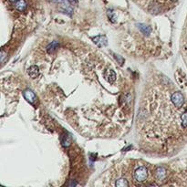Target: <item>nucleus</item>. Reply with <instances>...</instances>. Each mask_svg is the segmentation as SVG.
Wrapping results in <instances>:
<instances>
[{
    "label": "nucleus",
    "mask_w": 187,
    "mask_h": 187,
    "mask_svg": "<svg viewBox=\"0 0 187 187\" xmlns=\"http://www.w3.org/2000/svg\"><path fill=\"white\" fill-rule=\"evenodd\" d=\"M147 176H148V171H147L146 167H144V166L139 167L134 172V179L139 182H144L147 179Z\"/></svg>",
    "instance_id": "obj_1"
},
{
    "label": "nucleus",
    "mask_w": 187,
    "mask_h": 187,
    "mask_svg": "<svg viewBox=\"0 0 187 187\" xmlns=\"http://www.w3.org/2000/svg\"><path fill=\"white\" fill-rule=\"evenodd\" d=\"M172 102L175 105V107H182V104L184 103V98L181 92H174L171 96Z\"/></svg>",
    "instance_id": "obj_2"
},
{
    "label": "nucleus",
    "mask_w": 187,
    "mask_h": 187,
    "mask_svg": "<svg viewBox=\"0 0 187 187\" xmlns=\"http://www.w3.org/2000/svg\"><path fill=\"white\" fill-rule=\"evenodd\" d=\"M24 97L25 99L31 104H34L37 101V96L35 93L31 89H26L24 91Z\"/></svg>",
    "instance_id": "obj_3"
},
{
    "label": "nucleus",
    "mask_w": 187,
    "mask_h": 187,
    "mask_svg": "<svg viewBox=\"0 0 187 187\" xmlns=\"http://www.w3.org/2000/svg\"><path fill=\"white\" fill-rule=\"evenodd\" d=\"M92 40H93V42H94V43H95L97 46H99V47H104V46H106V45L108 44V39H107V38H106L105 36H101V35L97 36V37H95V38H93Z\"/></svg>",
    "instance_id": "obj_4"
},
{
    "label": "nucleus",
    "mask_w": 187,
    "mask_h": 187,
    "mask_svg": "<svg viewBox=\"0 0 187 187\" xmlns=\"http://www.w3.org/2000/svg\"><path fill=\"white\" fill-rule=\"evenodd\" d=\"M103 76L109 83H113L116 79V73L112 70H105L104 73H103Z\"/></svg>",
    "instance_id": "obj_5"
},
{
    "label": "nucleus",
    "mask_w": 187,
    "mask_h": 187,
    "mask_svg": "<svg viewBox=\"0 0 187 187\" xmlns=\"http://www.w3.org/2000/svg\"><path fill=\"white\" fill-rule=\"evenodd\" d=\"M166 175H167V171L164 167H158L156 171H155V176H156V178L160 181L164 180Z\"/></svg>",
    "instance_id": "obj_6"
},
{
    "label": "nucleus",
    "mask_w": 187,
    "mask_h": 187,
    "mask_svg": "<svg viewBox=\"0 0 187 187\" xmlns=\"http://www.w3.org/2000/svg\"><path fill=\"white\" fill-rule=\"evenodd\" d=\"M28 75L32 78V79H36L39 75V70L38 66H31L28 69Z\"/></svg>",
    "instance_id": "obj_7"
},
{
    "label": "nucleus",
    "mask_w": 187,
    "mask_h": 187,
    "mask_svg": "<svg viewBox=\"0 0 187 187\" xmlns=\"http://www.w3.org/2000/svg\"><path fill=\"white\" fill-rule=\"evenodd\" d=\"M26 7H27V4L25 0H18L16 4V8L20 11V12H23L26 9Z\"/></svg>",
    "instance_id": "obj_8"
},
{
    "label": "nucleus",
    "mask_w": 187,
    "mask_h": 187,
    "mask_svg": "<svg viewBox=\"0 0 187 187\" xmlns=\"http://www.w3.org/2000/svg\"><path fill=\"white\" fill-rule=\"evenodd\" d=\"M115 185L117 187H128L129 186V182L125 178H120L116 181Z\"/></svg>",
    "instance_id": "obj_9"
},
{
    "label": "nucleus",
    "mask_w": 187,
    "mask_h": 187,
    "mask_svg": "<svg viewBox=\"0 0 187 187\" xmlns=\"http://www.w3.org/2000/svg\"><path fill=\"white\" fill-rule=\"evenodd\" d=\"M138 27L140 28V30L142 31V32L145 35H149L151 32V28L146 25H143V24H139L138 25Z\"/></svg>",
    "instance_id": "obj_10"
},
{
    "label": "nucleus",
    "mask_w": 187,
    "mask_h": 187,
    "mask_svg": "<svg viewBox=\"0 0 187 187\" xmlns=\"http://www.w3.org/2000/svg\"><path fill=\"white\" fill-rule=\"evenodd\" d=\"M59 46V43L58 41H53L51 44H49L48 47H47V51L48 53H52L56 50V48H58V47Z\"/></svg>",
    "instance_id": "obj_11"
},
{
    "label": "nucleus",
    "mask_w": 187,
    "mask_h": 187,
    "mask_svg": "<svg viewBox=\"0 0 187 187\" xmlns=\"http://www.w3.org/2000/svg\"><path fill=\"white\" fill-rule=\"evenodd\" d=\"M181 120H182V126L183 128H186L187 127V111H185L182 114Z\"/></svg>",
    "instance_id": "obj_12"
},
{
    "label": "nucleus",
    "mask_w": 187,
    "mask_h": 187,
    "mask_svg": "<svg viewBox=\"0 0 187 187\" xmlns=\"http://www.w3.org/2000/svg\"><path fill=\"white\" fill-rule=\"evenodd\" d=\"M70 136H68V135H65L64 137H63V139H62V144H63V146L64 147H68V146H70Z\"/></svg>",
    "instance_id": "obj_13"
},
{
    "label": "nucleus",
    "mask_w": 187,
    "mask_h": 187,
    "mask_svg": "<svg viewBox=\"0 0 187 187\" xmlns=\"http://www.w3.org/2000/svg\"><path fill=\"white\" fill-rule=\"evenodd\" d=\"M108 16H109L110 19L111 20V22H115V19H116V17H115V13H114L111 9L108 11Z\"/></svg>",
    "instance_id": "obj_14"
},
{
    "label": "nucleus",
    "mask_w": 187,
    "mask_h": 187,
    "mask_svg": "<svg viewBox=\"0 0 187 187\" xmlns=\"http://www.w3.org/2000/svg\"><path fill=\"white\" fill-rule=\"evenodd\" d=\"M7 53L5 52V51H1V62H4V60H5V58L7 57Z\"/></svg>",
    "instance_id": "obj_15"
},
{
    "label": "nucleus",
    "mask_w": 187,
    "mask_h": 187,
    "mask_svg": "<svg viewBox=\"0 0 187 187\" xmlns=\"http://www.w3.org/2000/svg\"><path fill=\"white\" fill-rule=\"evenodd\" d=\"M115 58H116V59H118L119 61H120V65H122V62H123V58H120L119 55H116L115 56Z\"/></svg>",
    "instance_id": "obj_16"
},
{
    "label": "nucleus",
    "mask_w": 187,
    "mask_h": 187,
    "mask_svg": "<svg viewBox=\"0 0 187 187\" xmlns=\"http://www.w3.org/2000/svg\"><path fill=\"white\" fill-rule=\"evenodd\" d=\"M71 185H77V182H71L70 183V186H71Z\"/></svg>",
    "instance_id": "obj_17"
},
{
    "label": "nucleus",
    "mask_w": 187,
    "mask_h": 187,
    "mask_svg": "<svg viewBox=\"0 0 187 187\" xmlns=\"http://www.w3.org/2000/svg\"><path fill=\"white\" fill-rule=\"evenodd\" d=\"M9 1H11V2H17L18 0H9Z\"/></svg>",
    "instance_id": "obj_18"
},
{
    "label": "nucleus",
    "mask_w": 187,
    "mask_h": 187,
    "mask_svg": "<svg viewBox=\"0 0 187 187\" xmlns=\"http://www.w3.org/2000/svg\"><path fill=\"white\" fill-rule=\"evenodd\" d=\"M172 1H175V0H172Z\"/></svg>",
    "instance_id": "obj_19"
}]
</instances>
